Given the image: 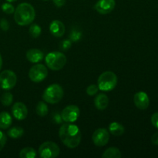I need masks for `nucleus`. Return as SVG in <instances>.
I'll list each match as a JSON object with an SVG mask.
<instances>
[{
	"instance_id": "f3484780",
	"label": "nucleus",
	"mask_w": 158,
	"mask_h": 158,
	"mask_svg": "<svg viewBox=\"0 0 158 158\" xmlns=\"http://www.w3.org/2000/svg\"><path fill=\"white\" fill-rule=\"evenodd\" d=\"M12 123V119L8 112L0 113V129H8Z\"/></svg>"
},
{
	"instance_id": "6ab92c4d",
	"label": "nucleus",
	"mask_w": 158,
	"mask_h": 158,
	"mask_svg": "<svg viewBox=\"0 0 158 158\" xmlns=\"http://www.w3.org/2000/svg\"><path fill=\"white\" fill-rule=\"evenodd\" d=\"M122 154L120 151L117 148H109L104 151L102 155L103 158H120Z\"/></svg>"
},
{
	"instance_id": "ddd939ff",
	"label": "nucleus",
	"mask_w": 158,
	"mask_h": 158,
	"mask_svg": "<svg viewBox=\"0 0 158 158\" xmlns=\"http://www.w3.org/2000/svg\"><path fill=\"white\" fill-rule=\"evenodd\" d=\"M134 103L138 109L142 110L148 109L150 104L148 95L143 91L137 93L134 97Z\"/></svg>"
},
{
	"instance_id": "423d86ee",
	"label": "nucleus",
	"mask_w": 158,
	"mask_h": 158,
	"mask_svg": "<svg viewBox=\"0 0 158 158\" xmlns=\"http://www.w3.org/2000/svg\"><path fill=\"white\" fill-rule=\"evenodd\" d=\"M39 154L42 158H55L60 155V148L54 142L46 141L40 145Z\"/></svg>"
},
{
	"instance_id": "473e14b6",
	"label": "nucleus",
	"mask_w": 158,
	"mask_h": 158,
	"mask_svg": "<svg viewBox=\"0 0 158 158\" xmlns=\"http://www.w3.org/2000/svg\"><path fill=\"white\" fill-rule=\"evenodd\" d=\"M151 142L155 146H158V132H156L155 134H153L151 137Z\"/></svg>"
},
{
	"instance_id": "cd10ccee",
	"label": "nucleus",
	"mask_w": 158,
	"mask_h": 158,
	"mask_svg": "<svg viewBox=\"0 0 158 158\" xmlns=\"http://www.w3.org/2000/svg\"><path fill=\"white\" fill-rule=\"evenodd\" d=\"M71 46H72V42L70 40H64L60 42V49L63 51H66L71 47Z\"/></svg>"
},
{
	"instance_id": "2f4dec72",
	"label": "nucleus",
	"mask_w": 158,
	"mask_h": 158,
	"mask_svg": "<svg viewBox=\"0 0 158 158\" xmlns=\"http://www.w3.org/2000/svg\"><path fill=\"white\" fill-rule=\"evenodd\" d=\"M151 123L154 127L158 129V112L154 113L152 116H151Z\"/></svg>"
},
{
	"instance_id": "c85d7f7f",
	"label": "nucleus",
	"mask_w": 158,
	"mask_h": 158,
	"mask_svg": "<svg viewBox=\"0 0 158 158\" xmlns=\"http://www.w3.org/2000/svg\"><path fill=\"white\" fill-rule=\"evenodd\" d=\"M52 120L53 123H56V124H60L63 123V118H62L61 114L58 112H54L52 114Z\"/></svg>"
},
{
	"instance_id": "4468645a",
	"label": "nucleus",
	"mask_w": 158,
	"mask_h": 158,
	"mask_svg": "<svg viewBox=\"0 0 158 158\" xmlns=\"http://www.w3.org/2000/svg\"><path fill=\"white\" fill-rule=\"evenodd\" d=\"M49 31L55 37H62L65 33V26L60 20H53L49 25Z\"/></svg>"
},
{
	"instance_id": "f704fd0d",
	"label": "nucleus",
	"mask_w": 158,
	"mask_h": 158,
	"mask_svg": "<svg viewBox=\"0 0 158 158\" xmlns=\"http://www.w3.org/2000/svg\"><path fill=\"white\" fill-rule=\"evenodd\" d=\"M2 59L1 55H0V70L2 69Z\"/></svg>"
},
{
	"instance_id": "b1692460",
	"label": "nucleus",
	"mask_w": 158,
	"mask_h": 158,
	"mask_svg": "<svg viewBox=\"0 0 158 158\" xmlns=\"http://www.w3.org/2000/svg\"><path fill=\"white\" fill-rule=\"evenodd\" d=\"M29 32L33 38H38V37L41 35L42 29L39 25L32 24L31 25V26L29 27Z\"/></svg>"
},
{
	"instance_id": "39448f33",
	"label": "nucleus",
	"mask_w": 158,
	"mask_h": 158,
	"mask_svg": "<svg viewBox=\"0 0 158 158\" xmlns=\"http://www.w3.org/2000/svg\"><path fill=\"white\" fill-rule=\"evenodd\" d=\"M99 89L104 92L111 91L116 87L117 84V77L114 72L106 71L99 77L98 81Z\"/></svg>"
},
{
	"instance_id": "5701e85b",
	"label": "nucleus",
	"mask_w": 158,
	"mask_h": 158,
	"mask_svg": "<svg viewBox=\"0 0 158 158\" xmlns=\"http://www.w3.org/2000/svg\"><path fill=\"white\" fill-rule=\"evenodd\" d=\"M0 100H1V103L3 106H9L12 104V101H13V96L9 92L4 93L1 97Z\"/></svg>"
},
{
	"instance_id": "4be33fe9",
	"label": "nucleus",
	"mask_w": 158,
	"mask_h": 158,
	"mask_svg": "<svg viewBox=\"0 0 158 158\" xmlns=\"http://www.w3.org/2000/svg\"><path fill=\"white\" fill-rule=\"evenodd\" d=\"M36 156V151L32 148H25L19 152V157L21 158H34Z\"/></svg>"
},
{
	"instance_id": "0eeeda50",
	"label": "nucleus",
	"mask_w": 158,
	"mask_h": 158,
	"mask_svg": "<svg viewBox=\"0 0 158 158\" xmlns=\"http://www.w3.org/2000/svg\"><path fill=\"white\" fill-rule=\"evenodd\" d=\"M17 83V77L15 73L9 69L0 73V87L5 90L12 89Z\"/></svg>"
},
{
	"instance_id": "412c9836",
	"label": "nucleus",
	"mask_w": 158,
	"mask_h": 158,
	"mask_svg": "<svg viewBox=\"0 0 158 158\" xmlns=\"http://www.w3.org/2000/svg\"><path fill=\"white\" fill-rule=\"evenodd\" d=\"M35 112L40 117H46L49 112V107L45 102L40 101L35 107Z\"/></svg>"
},
{
	"instance_id": "f8f14e48",
	"label": "nucleus",
	"mask_w": 158,
	"mask_h": 158,
	"mask_svg": "<svg viewBox=\"0 0 158 158\" xmlns=\"http://www.w3.org/2000/svg\"><path fill=\"white\" fill-rule=\"evenodd\" d=\"M12 114L16 120H23L27 117L28 109L23 103L17 102L12 106Z\"/></svg>"
},
{
	"instance_id": "9d476101",
	"label": "nucleus",
	"mask_w": 158,
	"mask_h": 158,
	"mask_svg": "<svg viewBox=\"0 0 158 158\" xmlns=\"http://www.w3.org/2000/svg\"><path fill=\"white\" fill-rule=\"evenodd\" d=\"M94 144L97 147H103L107 144L110 140V133L105 128H99L96 130L92 136Z\"/></svg>"
},
{
	"instance_id": "9b49d317",
	"label": "nucleus",
	"mask_w": 158,
	"mask_h": 158,
	"mask_svg": "<svg viewBox=\"0 0 158 158\" xmlns=\"http://www.w3.org/2000/svg\"><path fill=\"white\" fill-rule=\"evenodd\" d=\"M116 6L115 0H99L95 4L96 10L102 15L109 14L114 9Z\"/></svg>"
},
{
	"instance_id": "a211bd4d",
	"label": "nucleus",
	"mask_w": 158,
	"mask_h": 158,
	"mask_svg": "<svg viewBox=\"0 0 158 158\" xmlns=\"http://www.w3.org/2000/svg\"><path fill=\"white\" fill-rule=\"evenodd\" d=\"M109 131L111 134L114 136H121L124 134L125 129L123 126L117 122H112L109 125Z\"/></svg>"
},
{
	"instance_id": "f03ea898",
	"label": "nucleus",
	"mask_w": 158,
	"mask_h": 158,
	"mask_svg": "<svg viewBox=\"0 0 158 158\" xmlns=\"http://www.w3.org/2000/svg\"><path fill=\"white\" fill-rule=\"evenodd\" d=\"M14 12V19L19 26H28L31 24L35 18V12L33 6L27 2L20 3Z\"/></svg>"
},
{
	"instance_id": "c756f323",
	"label": "nucleus",
	"mask_w": 158,
	"mask_h": 158,
	"mask_svg": "<svg viewBox=\"0 0 158 158\" xmlns=\"http://www.w3.org/2000/svg\"><path fill=\"white\" fill-rule=\"evenodd\" d=\"M6 141H7V137L6 135L2 132V131H0V151L3 149V148L6 145Z\"/></svg>"
},
{
	"instance_id": "72a5a7b5",
	"label": "nucleus",
	"mask_w": 158,
	"mask_h": 158,
	"mask_svg": "<svg viewBox=\"0 0 158 158\" xmlns=\"http://www.w3.org/2000/svg\"><path fill=\"white\" fill-rule=\"evenodd\" d=\"M66 0H52L53 3L57 7H63L66 3Z\"/></svg>"
},
{
	"instance_id": "7ed1b4c3",
	"label": "nucleus",
	"mask_w": 158,
	"mask_h": 158,
	"mask_svg": "<svg viewBox=\"0 0 158 158\" xmlns=\"http://www.w3.org/2000/svg\"><path fill=\"white\" fill-rule=\"evenodd\" d=\"M63 87L57 83H53L46 88L43 92V99L46 103L56 104L63 99Z\"/></svg>"
},
{
	"instance_id": "1a4fd4ad",
	"label": "nucleus",
	"mask_w": 158,
	"mask_h": 158,
	"mask_svg": "<svg viewBox=\"0 0 158 158\" xmlns=\"http://www.w3.org/2000/svg\"><path fill=\"white\" fill-rule=\"evenodd\" d=\"M80 109L76 105H69L63 110L61 113L62 118L66 123H73L80 117Z\"/></svg>"
},
{
	"instance_id": "6e6552de",
	"label": "nucleus",
	"mask_w": 158,
	"mask_h": 158,
	"mask_svg": "<svg viewBox=\"0 0 158 158\" xmlns=\"http://www.w3.org/2000/svg\"><path fill=\"white\" fill-rule=\"evenodd\" d=\"M48 76V69L43 64H36L30 68L29 77L34 83H40L43 81Z\"/></svg>"
},
{
	"instance_id": "393cba45",
	"label": "nucleus",
	"mask_w": 158,
	"mask_h": 158,
	"mask_svg": "<svg viewBox=\"0 0 158 158\" xmlns=\"http://www.w3.org/2000/svg\"><path fill=\"white\" fill-rule=\"evenodd\" d=\"M82 38V32L79 29H73L71 30L70 33H69V40L71 42L73 43H77V42L80 41Z\"/></svg>"
},
{
	"instance_id": "20e7f679",
	"label": "nucleus",
	"mask_w": 158,
	"mask_h": 158,
	"mask_svg": "<svg viewBox=\"0 0 158 158\" xmlns=\"http://www.w3.org/2000/svg\"><path fill=\"white\" fill-rule=\"evenodd\" d=\"M46 66L54 71L60 70L66 65L67 59L63 53L60 52H51L46 55L45 58Z\"/></svg>"
},
{
	"instance_id": "f257e3e1",
	"label": "nucleus",
	"mask_w": 158,
	"mask_h": 158,
	"mask_svg": "<svg viewBox=\"0 0 158 158\" xmlns=\"http://www.w3.org/2000/svg\"><path fill=\"white\" fill-rule=\"evenodd\" d=\"M59 137L63 144L67 148L73 149L77 148L81 141V131L75 124L66 123L63 124L59 131Z\"/></svg>"
},
{
	"instance_id": "2eb2a0df",
	"label": "nucleus",
	"mask_w": 158,
	"mask_h": 158,
	"mask_svg": "<svg viewBox=\"0 0 158 158\" xmlns=\"http://www.w3.org/2000/svg\"><path fill=\"white\" fill-rule=\"evenodd\" d=\"M26 59L30 63H39L43 60V52L38 49H31L26 52Z\"/></svg>"
},
{
	"instance_id": "a878e982",
	"label": "nucleus",
	"mask_w": 158,
	"mask_h": 158,
	"mask_svg": "<svg viewBox=\"0 0 158 158\" xmlns=\"http://www.w3.org/2000/svg\"><path fill=\"white\" fill-rule=\"evenodd\" d=\"M2 10L6 14H12L15 12V8L10 3H4L2 6Z\"/></svg>"
},
{
	"instance_id": "aec40b11",
	"label": "nucleus",
	"mask_w": 158,
	"mask_h": 158,
	"mask_svg": "<svg viewBox=\"0 0 158 158\" xmlns=\"http://www.w3.org/2000/svg\"><path fill=\"white\" fill-rule=\"evenodd\" d=\"M7 134L9 137L12 139L19 138L24 134V130L20 127H14L8 131Z\"/></svg>"
},
{
	"instance_id": "7c9ffc66",
	"label": "nucleus",
	"mask_w": 158,
	"mask_h": 158,
	"mask_svg": "<svg viewBox=\"0 0 158 158\" xmlns=\"http://www.w3.org/2000/svg\"><path fill=\"white\" fill-rule=\"evenodd\" d=\"M0 27L3 31H7L9 29V23L6 19H2L0 21Z\"/></svg>"
},
{
	"instance_id": "dca6fc26",
	"label": "nucleus",
	"mask_w": 158,
	"mask_h": 158,
	"mask_svg": "<svg viewBox=\"0 0 158 158\" xmlns=\"http://www.w3.org/2000/svg\"><path fill=\"white\" fill-rule=\"evenodd\" d=\"M94 104L99 110H104L109 104V98L104 94H100L95 97Z\"/></svg>"
},
{
	"instance_id": "c9c22d12",
	"label": "nucleus",
	"mask_w": 158,
	"mask_h": 158,
	"mask_svg": "<svg viewBox=\"0 0 158 158\" xmlns=\"http://www.w3.org/2000/svg\"><path fill=\"white\" fill-rule=\"evenodd\" d=\"M7 2H14L17 1V0H6Z\"/></svg>"
},
{
	"instance_id": "bb28decb",
	"label": "nucleus",
	"mask_w": 158,
	"mask_h": 158,
	"mask_svg": "<svg viewBox=\"0 0 158 158\" xmlns=\"http://www.w3.org/2000/svg\"><path fill=\"white\" fill-rule=\"evenodd\" d=\"M99 90L98 86L95 84H91L86 88V94L89 96H95Z\"/></svg>"
}]
</instances>
